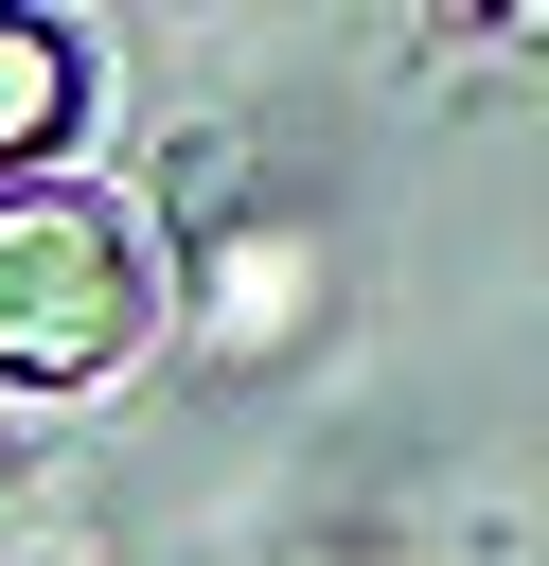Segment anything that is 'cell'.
I'll return each instance as SVG.
<instances>
[{
  "mask_svg": "<svg viewBox=\"0 0 549 566\" xmlns=\"http://www.w3.org/2000/svg\"><path fill=\"white\" fill-rule=\"evenodd\" d=\"M159 336V230L89 177H0V389H89Z\"/></svg>",
  "mask_w": 549,
  "mask_h": 566,
  "instance_id": "6da1fadb",
  "label": "cell"
},
{
  "mask_svg": "<svg viewBox=\"0 0 549 566\" xmlns=\"http://www.w3.org/2000/svg\"><path fill=\"white\" fill-rule=\"evenodd\" d=\"M71 106H89V53H71L53 18H0V159H18V177L71 142Z\"/></svg>",
  "mask_w": 549,
  "mask_h": 566,
  "instance_id": "7a4b0ae2",
  "label": "cell"
}]
</instances>
